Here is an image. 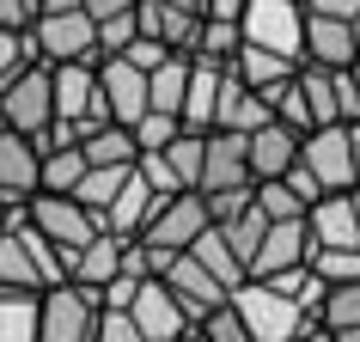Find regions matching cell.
Returning a JSON list of instances; mask_svg holds the SVG:
<instances>
[{"instance_id": "484cf974", "label": "cell", "mask_w": 360, "mask_h": 342, "mask_svg": "<svg viewBox=\"0 0 360 342\" xmlns=\"http://www.w3.org/2000/svg\"><path fill=\"white\" fill-rule=\"evenodd\" d=\"M37 300L25 287H0V342H37Z\"/></svg>"}, {"instance_id": "4dcf8cb0", "label": "cell", "mask_w": 360, "mask_h": 342, "mask_svg": "<svg viewBox=\"0 0 360 342\" xmlns=\"http://www.w3.org/2000/svg\"><path fill=\"white\" fill-rule=\"evenodd\" d=\"M238 19H202V31H195V49L190 56H202V61H232L238 56Z\"/></svg>"}, {"instance_id": "ac0fdd59", "label": "cell", "mask_w": 360, "mask_h": 342, "mask_svg": "<svg viewBox=\"0 0 360 342\" xmlns=\"http://www.w3.org/2000/svg\"><path fill=\"white\" fill-rule=\"evenodd\" d=\"M37 141H25L0 122V202L25 208V196H37Z\"/></svg>"}, {"instance_id": "d4e9b609", "label": "cell", "mask_w": 360, "mask_h": 342, "mask_svg": "<svg viewBox=\"0 0 360 342\" xmlns=\"http://www.w3.org/2000/svg\"><path fill=\"white\" fill-rule=\"evenodd\" d=\"M79 153H86V165H134V129L122 122H98V129L79 134Z\"/></svg>"}, {"instance_id": "bcb514c9", "label": "cell", "mask_w": 360, "mask_h": 342, "mask_svg": "<svg viewBox=\"0 0 360 342\" xmlns=\"http://www.w3.org/2000/svg\"><path fill=\"white\" fill-rule=\"evenodd\" d=\"M68 6H79V0H37V13H68ZM31 13V19H37Z\"/></svg>"}, {"instance_id": "8d00e7d4", "label": "cell", "mask_w": 360, "mask_h": 342, "mask_svg": "<svg viewBox=\"0 0 360 342\" xmlns=\"http://www.w3.org/2000/svg\"><path fill=\"white\" fill-rule=\"evenodd\" d=\"M177 129H184V122H177L171 110H147L141 122H134V147H141V153H147V147H165Z\"/></svg>"}, {"instance_id": "52a82bcc", "label": "cell", "mask_w": 360, "mask_h": 342, "mask_svg": "<svg viewBox=\"0 0 360 342\" xmlns=\"http://www.w3.org/2000/svg\"><path fill=\"white\" fill-rule=\"evenodd\" d=\"M25 220L49 239L56 251H68L74 257L86 239L98 232V214L79 202V196H56V190H37V196H25Z\"/></svg>"}, {"instance_id": "4fadbf2b", "label": "cell", "mask_w": 360, "mask_h": 342, "mask_svg": "<svg viewBox=\"0 0 360 342\" xmlns=\"http://www.w3.org/2000/svg\"><path fill=\"white\" fill-rule=\"evenodd\" d=\"M238 184H250L245 134H232V129H208V134H202V177H195V196L238 190Z\"/></svg>"}, {"instance_id": "8992f818", "label": "cell", "mask_w": 360, "mask_h": 342, "mask_svg": "<svg viewBox=\"0 0 360 342\" xmlns=\"http://www.w3.org/2000/svg\"><path fill=\"white\" fill-rule=\"evenodd\" d=\"M98 293L79 281H56L37 300V342H92L98 330Z\"/></svg>"}, {"instance_id": "f907efd6", "label": "cell", "mask_w": 360, "mask_h": 342, "mask_svg": "<svg viewBox=\"0 0 360 342\" xmlns=\"http://www.w3.org/2000/svg\"><path fill=\"white\" fill-rule=\"evenodd\" d=\"M354 220H360V190H354Z\"/></svg>"}, {"instance_id": "30bf717a", "label": "cell", "mask_w": 360, "mask_h": 342, "mask_svg": "<svg viewBox=\"0 0 360 342\" xmlns=\"http://www.w3.org/2000/svg\"><path fill=\"white\" fill-rule=\"evenodd\" d=\"M122 312L134 318V330H141L147 342H184V336L195 330V318L184 312V305H177V293H171L159 275H141Z\"/></svg>"}, {"instance_id": "9a60e30c", "label": "cell", "mask_w": 360, "mask_h": 342, "mask_svg": "<svg viewBox=\"0 0 360 342\" xmlns=\"http://www.w3.org/2000/svg\"><path fill=\"white\" fill-rule=\"evenodd\" d=\"M354 49H360V25H342V19H323V13H305V37H300V61L311 68H354Z\"/></svg>"}, {"instance_id": "3957f363", "label": "cell", "mask_w": 360, "mask_h": 342, "mask_svg": "<svg viewBox=\"0 0 360 342\" xmlns=\"http://www.w3.org/2000/svg\"><path fill=\"white\" fill-rule=\"evenodd\" d=\"M202 227H208V202H202L195 190H177V196H165V202H153L147 227L134 232V245L147 251V269H159L165 257L190 251Z\"/></svg>"}, {"instance_id": "1f68e13d", "label": "cell", "mask_w": 360, "mask_h": 342, "mask_svg": "<svg viewBox=\"0 0 360 342\" xmlns=\"http://www.w3.org/2000/svg\"><path fill=\"white\" fill-rule=\"evenodd\" d=\"M129 171L134 165H86V177H79V184H74V196H79V202H86V208H104V202H110V196L116 190H122V177H129Z\"/></svg>"}, {"instance_id": "681fc988", "label": "cell", "mask_w": 360, "mask_h": 342, "mask_svg": "<svg viewBox=\"0 0 360 342\" xmlns=\"http://www.w3.org/2000/svg\"><path fill=\"white\" fill-rule=\"evenodd\" d=\"M348 74H354V92H360V61H354V68H348Z\"/></svg>"}, {"instance_id": "816d5d0a", "label": "cell", "mask_w": 360, "mask_h": 342, "mask_svg": "<svg viewBox=\"0 0 360 342\" xmlns=\"http://www.w3.org/2000/svg\"><path fill=\"white\" fill-rule=\"evenodd\" d=\"M354 61H360V49H354Z\"/></svg>"}, {"instance_id": "5b68a950", "label": "cell", "mask_w": 360, "mask_h": 342, "mask_svg": "<svg viewBox=\"0 0 360 342\" xmlns=\"http://www.w3.org/2000/svg\"><path fill=\"white\" fill-rule=\"evenodd\" d=\"M300 165L318 177V190H354L360 184V147L348 122H323L300 134Z\"/></svg>"}, {"instance_id": "e0dca14e", "label": "cell", "mask_w": 360, "mask_h": 342, "mask_svg": "<svg viewBox=\"0 0 360 342\" xmlns=\"http://www.w3.org/2000/svg\"><path fill=\"white\" fill-rule=\"evenodd\" d=\"M245 159H250V184H263V177H281L293 159H300V134L287 129V122H257L245 134Z\"/></svg>"}, {"instance_id": "7c38bea8", "label": "cell", "mask_w": 360, "mask_h": 342, "mask_svg": "<svg viewBox=\"0 0 360 342\" xmlns=\"http://www.w3.org/2000/svg\"><path fill=\"white\" fill-rule=\"evenodd\" d=\"M98 92H104V116L134 129L147 116V74L122 56H98Z\"/></svg>"}, {"instance_id": "7dc6e473", "label": "cell", "mask_w": 360, "mask_h": 342, "mask_svg": "<svg viewBox=\"0 0 360 342\" xmlns=\"http://www.w3.org/2000/svg\"><path fill=\"white\" fill-rule=\"evenodd\" d=\"M336 342H360V324H348V330H330Z\"/></svg>"}, {"instance_id": "c3c4849f", "label": "cell", "mask_w": 360, "mask_h": 342, "mask_svg": "<svg viewBox=\"0 0 360 342\" xmlns=\"http://www.w3.org/2000/svg\"><path fill=\"white\" fill-rule=\"evenodd\" d=\"M13 214H19V208H13V202H0V227H6V220H13Z\"/></svg>"}, {"instance_id": "7a4b0ae2", "label": "cell", "mask_w": 360, "mask_h": 342, "mask_svg": "<svg viewBox=\"0 0 360 342\" xmlns=\"http://www.w3.org/2000/svg\"><path fill=\"white\" fill-rule=\"evenodd\" d=\"M226 300H232V312H238V324L250 330V342H293L305 324H311V312H305L293 293H281L275 281H257V275H245Z\"/></svg>"}, {"instance_id": "60d3db41", "label": "cell", "mask_w": 360, "mask_h": 342, "mask_svg": "<svg viewBox=\"0 0 360 342\" xmlns=\"http://www.w3.org/2000/svg\"><path fill=\"white\" fill-rule=\"evenodd\" d=\"M336 110H342V122H360V92H354L348 68H336Z\"/></svg>"}, {"instance_id": "ba28073f", "label": "cell", "mask_w": 360, "mask_h": 342, "mask_svg": "<svg viewBox=\"0 0 360 342\" xmlns=\"http://www.w3.org/2000/svg\"><path fill=\"white\" fill-rule=\"evenodd\" d=\"M238 37L257 43V49H275V56H293V61H300L305 6H300V0H245V13H238Z\"/></svg>"}, {"instance_id": "ab89813d", "label": "cell", "mask_w": 360, "mask_h": 342, "mask_svg": "<svg viewBox=\"0 0 360 342\" xmlns=\"http://www.w3.org/2000/svg\"><path fill=\"white\" fill-rule=\"evenodd\" d=\"M116 56H122V61H134L141 74H153V68H159V61H165L171 49H165V43H153V37H141V31H134V43H129V49H116Z\"/></svg>"}, {"instance_id": "f35d334b", "label": "cell", "mask_w": 360, "mask_h": 342, "mask_svg": "<svg viewBox=\"0 0 360 342\" xmlns=\"http://www.w3.org/2000/svg\"><path fill=\"white\" fill-rule=\"evenodd\" d=\"M92 342H147V336L134 330V318H129V312L104 305V312H98V330H92Z\"/></svg>"}, {"instance_id": "f1b7e54d", "label": "cell", "mask_w": 360, "mask_h": 342, "mask_svg": "<svg viewBox=\"0 0 360 342\" xmlns=\"http://www.w3.org/2000/svg\"><path fill=\"white\" fill-rule=\"evenodd\" d=\"M318 324H323V330H348V324H360V281H336V287H323V300H318Z\"/></svg>"}, {"instance_id": "8fae6325", "label": "cell", "mask_w": 360, "mask_h": 342, "mask_svg": "<svg viewBox=\"0 0 360 342\" xmlns=\"http://www.w3.org/2000/svg\"><path fill=\"white\" fill-rule=\"evenodd\" d=\"M311 227L305 220H269L263 227V239H257V251L245 257V275H281V269H300V263H311Z\"/></svg>"}, {"instance_id": "ffe728a7", "label": "cell", "mask_w": 360, "mask_h": 342, "mask_svg": "<svg viewBox=\"0 0 360 342\" xmlns=\"http://www.w3.org/2000/svg\"><path fill=\"white\" fill-rule=\"evenodd\" d=\"M220 80H226V61H202L190 56V80H184V104H177V122L184 129H214V104H220Z\"/></svg>"}, {"instance_id": "4316f807", "label": "cell", "mask_w": 360, "mask_h": 342, "mask_svg": "<svg viewBox=\"0 0 360 342\" xmlns=\"http://www.w3.org/2000/svg\"><path fill=\"white\" fill-rule=\"evenodd\" d=\"M184 80H190V56H165L147 74V110H171V116H177V104H184Z\"/></svg>"}, {"instance_id": "d590c367", "label": "cell", "mask_w": 360, "mask_h": 342, "mask_svg": "<svg viewBox=\"0 0 360 342\" xmlns=\"http://www.w3.org/2000/svg\"><path fill=\"white\" fill-rule=\"evenodd\" d=\"M134 171H141V177H147V190H153V196H177V190H184V184H177V177H171V165H165V153H159V147H147V153H134Z\"/></svg>"}, {"instance_id": "f5cc1de1", "label": "cell", "mask_w": 360, "mask_h": 342, "mask_svg": "<svg viewBox=\"0 0 360 342\" xmlns=\"http://www.w3.org/2000/svg\"><path fill=\"white\" fill-rule=\"evenodd\" d=\"M184 342H195V336H184Z\"/></svg>"}, {"instance_id": "d6a6232c", "label": "cell", "mask_w": 360, "mask_h": 342, "mask_svg": "<svg viewBox=\"0 0 360 342\" xmlns=\"http://www.w3.org/2000/svg\"><path fill=\"white\" fill-rule=\"evenodd\" d=\"M311 269L323 275V287L360 281V245H318V251H311Z\"/></svg>"}, {"instance_id": "f546056e", "label": "cell", "mask_w": 360, "mask_h": 342, "mask_svg": "<svg viewBox=\"0 0 360 342\" xmlns=\"http://www.w3.org/2000/svg\"><path fill=\"white\" fill-rule=\"evenodd\" d=\"M214 227L226 232L232 239V251H238V257H250V251H257V239H263V227H269V214L257 208V190H250V202L238 214H226V220H214Z\"/></svg>"}, {"instance_id": "e575fe53", "label": "cell", "mask_w": 360, "mask_h": 342, "mask_svg": "<svg viewBox=\"0 0 360 342\" xmlns=\"http://www.w3.org/2000/svg\"><path fill=\"white\" fill-rule=\"evenodd\" d=\"M37 49H31V31L25 25H0V80H13L19 68H31Z\"/></svg>"}, {"instance_id": "d6986e66", "label": "cell", "mask_w": 360, "mask_h": 342, "mask_svg": "<svg viewBox=\"0 0 360 342\" xmlns=\"http://www.w3.org/2000/svg\"><path fill=\"white\" fill-rule=\"evenodd\" d=\"M153 202H165V196H153L147 190V177L141 171H129L122 177V190L98 208V232H116V239H134V232L147 227V214H153Z\"/></svg>"}, {"instance_id": "44dd1931", "label": "cell", "mask_w": 360, "mask_h": 342, "mask_svg": "<svg viewBox=\"0 0 360 342\" xmlns=\"http://www.w3.org/2000/svg\"><path fill=\"white\" fill-rule=\"evenodd\" d=\"M122 245H129V239H116V232H92V239L68 257V281L92 287V293H98V287H110L116 275H122Z\"/></svg>"}, {"instance_id": "277c9868", "label": "cell", "mask_w": 360, "mask_h": 342, "mask_svg": "<svg viewBox=\"0 0 360 342\" xmlns=\"http://www.w3.org/2000/svg\"><path fill=\"white\" fill-rule=\"evenodd\" d=\"M0 122L13 134H25V141H37L49 134V122H56V98H49V61H31V68H19L13 80H0Z\"/></svg>"}, {"instance_id": "74e56055", "label": "cell", "mask_w": 360, "mask_h": 342, "mask_svg": "<svg viewBox=\"0 0 360 342\" xmlns=\"http://www.w3.org/2000/svg\"><path fill=\"white\" fill-rule=\"evenodd\" d=\"M134 31H141V25H134V6H129V13H116V19H104V25H98V56H116V49H129Z\"/></svg>"}, {"instance_id": "83f0119b", "label": "cell", "mask_w": 360, "mask_h": 342, "mask_svg": "<svg viewBox=\"0 0 360 342\" xmlns=\"http://www.w3.org/2000/svg\"><path fill=\"white\" fill-rule=\"evenodd\" d=\"M202 134H208V129H202ZM202 134L177 129L165 147H159V153H165V165H171V177H177L184 190H195V177H202Z\"/></svg>"}, {"instance_id": "b9f144b4", "label": "cell", "mask_w": 360, "mask_h": 342, "mask_svg": "<svg viewBox=\"0 0 360 342\" xmlns=\"http://www.w3.org/2000/svg\"><path fill=\"white\" fill-rule=\"evenodd\" d=\"M305 13H323V19H342V25H360V0H300Z\"/></svg>"}, {"instance_id": "836d02e7", "label": "cell", "mask_w": 360, "mask_h": 342, "mask_svg": "<svg viewBox=\"0 0 360 342\" xmlns=\"http://www.w3.org/2000/svg\"><path fill=\"white\" fill-rule=\"evenodd\" d=\"M195 342H250V330L238 324V312H232V300H220L214 312H202L195 318V330H190Z\"/></svg>"}, {"instance_id": "7402d4cb", "label": "cell", "mask_w": 360, "mask_h": 342, "mask_svg": "<svg viewBox=\"0 0 360 342\" xmlns=\"http://www.w3.org/2000/svg\"><path fill=\"white\" fill-rule=\"evenodd\" d=\"M257 122H269V98H263V92H250L245 80L226 68V80H220V104H214V129L250 134Z\"/></svg>"}, {"instance_id": "2e32d148", "label": "cell", "mask_w": 360, "mask_h": 342, "mask_svg": "<svg viewBox=\"0 0 360 342\" xmlns=\"http://www.w3.org/2000/svg\"><path fill=\"white\" fill-rule=\"evenodd\" d=\"M134 25H141V37L165 43L171 56H190L195 31H202V13H184V6H165V0H134Z\"/></svg>"}, {"instance_id": "cb8c5ba5", "label": "cell", "mask_w": 360, "mask_h": 342, "mask_svg": "<svg viewBox=\"0 0 360 342\" xmlns=\"http://www.w3.org/2000/svg\"><path fill=\"white\" fill-rule=\"evenodd\" d=\"M190 257H195V263H202V269H208L214 281H226V287H238V281H245V257L232 251V239H226V232H220V227H214V220H208V227H202V232H195Z\"/></svg>"}, {"instance_id": "9c48e42d", "label": "cell", "mask_w": 360, "mask_h": 342, "mask_svg": "<svg viewBox=\"0 0 360 342\" xmlns=\"http://www.w3.org/2000/svg\"><path fill=\"white\" fill-rule=\"evenodd\" d=\"M25 31H31L37 61H98V25L79 6H68V13H37Z\"/></svg>"}, {"instance_id": "6da1fadb", "label": "cell", "mask_w": 360, "mask_h": 342, "mask_svg": "<svg viewBox=\"0 0 360 342\" xmlns=\"http://www.w3.org/2000/svg\"><path fill=\"white\" fill-rule=\"evenodd\" d=\"M56 281H68V251H56L19 208L6 227H0V287L43 293V287H56Z\"/></svg>"}, {"instance_id": "ee69618b", "label": "cell", "mask_w": 360, "mask_h": 342, "mask_svg": "<svg viewBox=\"0 0 360 342\" xmlns=\"http://www.w3.org/2000/svg\"><path fill=\"white\" fill-rule=\"evenodd\" d=\"M0 25H31V0H0Z\"/></svg>"}, {"instance_id": "603a6c76", "label": "cell", "mask_w": 360, "mask_h": 342, "mask_svg": "<svg viewBox=\"0 0 360 342\" xmlns=\"http://www.w3.org/2000/svg\"><path fill=\"white\" fill-rule=\"evenodd\" d=\"M226 68L245 80L250 92H275V86H281L300 61H293V56H275V49H257V43H238V56H232Z\"/></svg>"}, {"instance_id": "db71d44e", "label": "cell", "mask_w": 360, "mask_h": 342, "mask_svg": "<svg viewBox=\"0 0 360 342\" xmlns=\"http://www.w3.org/2000/svg\"><path fill=\"white\" fill-rule=\"evenodd\" d=\"M354 190H360V184H354Z\"/></svg>"}, {"instance_id": "5bb4252c", "label": "cell", "mask_w": 360, "mask_h": 342, "mask_svg": "<svg viewBox=\"0 0 360 342\" xmlns=\"http://www.w3.org/2000/svg\"><path fill=\"white\" fill-rule=\"evenodd\" d=\"M153 275H159V281H165L171 293H177V305H184L190 318H202V312H214V305H220V300H226V293H232L226 281H214L208 269L195 263L190 251H177V257H165V263L153 269Z\"/></svg>"}, {"instance_id": "7bdbcfd3", "label": "cell", "mask_w": 360, "mask_h": 342, "mask_svg": "<svg viewBox=\"0 0 360 342\" xmlns=\"http://www.w3.org/2000/svg\"><path fill=\"white\" fill-rule=\"evenodd\" d=\"M134 0H79V13H86V19L92 25H104V19H116V13H129Z\"/></svg>"}, {"instance_id": "f6af8a7d", "label": "cell", "mask_w": 360, "mask_h": 342, "mask_svg": "<svg viewBox=\"0 0 360 342\" xmlns=\"http://www.w3.org/2000/svg\"><path fill=\"white\" fill-rule=\"evenodd\" d=\"M293 342H336V336H330L323 324H305V330H300V336H293Z\"/></svg>"}]
</instances>
